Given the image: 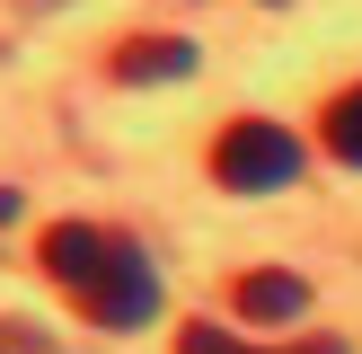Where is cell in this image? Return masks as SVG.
<instances>
[{
  "label": "cell",
  "instance_id": "obj_6",
  "mask_svg": "<svg viewBox=\"0 0 362 354\" xmlns=\"http://www.w3.org/2000/svg\"><path fill=\"white\" fill-rule=\"evenodd\" d=\"M177 354H265V346H239V336L212 328V319H186V328H177ZM283 354H345V346L318 336V346H283Z\"/></svg>",
  "mask_w": 362,
  "mask_h": 354
},
{
  "label": "cell",
  "instance_id": "obj_8",
  "mask_svg": "<svg viewBox=\"0 0 362 354\" xmlns=\"http://www.w3.org/2000/svg\"><path fill=\"white\" fill-rule=\"evenodd\" d=\"M18 9H62V0H18Z\"/></svg>",
  "mask_w": 362,
  "mask_h": 354
},
{
  "label": "cell",
  "instance_id": "obj_5",
  "mask_svg": "<svg viewBox=\"0 0 362 354\" xmlns=\"http://www.w3.org/2000/svg\"><path fill=\"white\" fill-rule=\"evenodd\" d=\"M318 142H327V159H345V169H362V80L327 98V115H318Z\"/></svg>",
  "mask_w": 362,
  "mask_h": 354
},
{
  "label": "cell",
  "instance_id": "obj_2",
  "mask_svg": "<svg viewBox=\"0 0 362 354\" xmlns=\"http://www.w3.org/2000/svg\"><path fill=\"white\" fill-rule=\"evenodd\" d=\"M212 177L230 195H274L300 177V133H283L274 115H239L212 133Z\"/></svg>",
  "mask_w": 362,
  "mask_h": 354
},
{
  "label": "cell",
  "instance_id": "obj_3",
  "mask_svg": "<svg viewBox=\"0 0 362 354\" xmlns=\"http://www.w3.org/2000/svg\"><path fill=\"white\" fill-rule=\"evenodd\" d=\"M230 310H239L247 328H283V319H300V310H310V283H300V275H283V266H257V275H239Z\"/></svg>",
  "mask_w": 362,
  "mask_h": 354
},
{
  "label": "cell",
  "instance_id": "obj_9",
  "mask_svg": "<svg viewBox=\"0 0 362 354\" xmlns=\"http://www.w3.org/2000/svg\"><path fill=\"white\" fill-rule=\"evenodd\" d=\"M265 9H283V0H265Z\"/></svg>",
  "mask_w": 362,
  "mask_h": 354
},
{
  "label": "cell",
  "instance_id": "obj_1",
  "mask_svg": "<svg viewBox=\"0 0 362 354\" xmlns=\"http://www.w3.org/2000/svg\"><path fill=\"white\" fill-rule=\"evenodd\" d=\"M35 266L62 283V301H80L98 328H141L159 319V266L141 257L124 230L106 222H53L35 239Z\"/></svg>",
  "mask_w": 362,
  "mask_h": 354
},
{
  "label": "cell",
  "instance_id": "obj_7",
  "mask_svg": "<svg viewBox=\"0 0 362 354\" xmlns=\"http://www.w3.org/2000/svg\"><path fill=\"white\" fill-rule=\"evenodd\" d=\"M0 354H62V346H53L35 319H0Z\"/></svg>",
  "mask_w": 362,
  "mask_h": 354
},
{
  "label": "cell",
  "instance_id": "obj_4",
  "mask_svg": "<svg viewBox=\"0 0 362 354\" xmlns=\"http://www.w3.org/2000/svg\"><path fill=\"white\" fill-rule=\"evenodd\" d=\"M106 71H115V80H186V71H194V45H186V35H124Z\"/></svg>",
  "mask_w": 362,
  "mask_h": 354
}]
</instances>
